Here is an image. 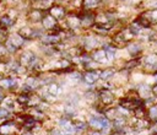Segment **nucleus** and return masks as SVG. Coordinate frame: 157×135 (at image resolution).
<instances>
[{"instance_id": "5", "label": "nucleus", "mask_w": 157, "mask_h": 135, "mask_svg": "<svg viewBox=\"0 0 157 135\" xmlns=\"http://www.w3.org/2000/svg\"><path fill=\"white\" fill-rule=\"evenodd\" d=\"M64 9L62 6H54L52 10H50V14L53 17H56V18H62L64 16Z\"/></svg>"}, {"instance_id": "26", "label": "nucleus", "mask_w": 157, "mask_h": 135, "mask_svg": "<svg viewBox=\"0 0 157 135\" xmlns=\"http://www.w3.org/2000/svg\"><path fill=\"white\" fill-rule=\"evenodd\" d=\"M114 135H122V134H118V133H117V134H114Z\"/></svg>"}, {"instance_id": "25", "label": "nucleus", "mask_w": 157, "mask_h": 135, "mask_svg": "<svg viewBox=\"0 0 157 135\" xmlns=\"http://www.w3.org/2000/svg\"><path fill=\"white\" fill-rule=\"evenodd\" d=\"M155 79H156V81H157V75H155Z\"/></svg>"}, {"instance_id": "24", "label": "nucleus", "mask_w": 157, "mask_h": 135, "mask_svg": "<svg viewBox=\"0 0 157 135\" xmlns=\"http://www.w3.org/2000/svg\"><path fill=\"white\" fill-rule=\"evenodd\" d=\"M153 8H155V9H157V3H156V4L153 5Z\"/></svg>"}, {"instance_id": "8", "label": "nucleus", "mask_w": 157, "mask_h": 135, "mask_svg": "<svg viewBox=\"0 0 157 135\" xmlns=\"http://www.w3.org/2000/svg\"><path fill=\"white\" fill-rule=\"evenodd\" d=\"M59 41V36H47L43 38V42L44 43H56Z\"/></svg>"}, {"instance_id": "16", "label": "nucleus", "mask_w": 157, "mask_h": 135, "mask_svg": "<svg viewBox=\"0 0 157 135\" xmlns=\"http://www.w3.org/2000/svg\"><path fill=\"white\" fill-rule=\"evenodd\" d=\"M98 4V0H85V6L86 8H93Z\"/></svg>"}, {"instance_id": "13", "label": "nucleus", "mask_w": 157, "mask_h": 135, "mask_svg": "<svg viewBox=\"0 0 157 135\" xmlns=\"http://www.w3.org/2000/svg\"><path fill=\"white\" fill-rule=\"evenodd\" d=\"M113 75H114V71H113V70H104L103 72H101V78L104 79V80H107V79L112 78Z\"/></svg>"}, {"instance_id": "14", "label": "nucleus", "mask_w": 157, "mask_h": 135, "mask_svg": "<svg viewBox=\"0 0 157 135\" xmlns=\"http://www.w3.org/2000/svg\"><path fill=\"white\" fill-rule=\"evenodd\" d=\"M150 118L152 119V121H157V106H153V107H151V109H150Z\"/></svg>"}, {"instance_id": "1", "label": "nucleus", "mask_w": 157, "mask_h": 135, "mask_svg": "<svg viewBox=\"0 0 157 135\" xmlns=\"http://www.w3.org/2000/svg\"><path fill=\"white\" fill-rule=\"evenodd\" d=\"M90 124L97 129H107L109 127V121L101 115H97V117H92L90 119Z\"/></svg>"}, {"instance_id": "4", "label": "nucleus", "mask_w": 157, "mask_h": 135, "mask_svg": "<svg viewBox=\"0 0 157 135\" xmlns=\"http://www.w3.org/2000/svg\"><path fill=\"white\" fill-rule=\"evenodd\" d=\"M100 97H101V100H102L103 103H112V102H113V98H114V96H113L109 91H101Z\"/></svg>"}, {"instance_id": "22", "label": "nucleus", "mask_w": 157, "mask_h": 135, "mask_svg": "<svg viewBox=\"0 0 157 135\" xmlns=\"http://www.w3.org/2000/svg\"><path fill=\"white\" fill-rule=\"evenodd\" d=\"M91 135H101V134H98V133H92Z\"/></svg>"}, {"instance_id": "6", "label": "nucleus", "mask_w": 157, "mask_h": 135, "mask_svg": "<svg viewBox=\"0 0 157 135\" xmlns=\"http://www.w3.org/2000/svg\"><path fill=\"white\" fill-rule=\"evenodd\" d=\"M43 24H44V27H47V28H53V27L55 26L54 17H53V16H47L44 20H43Z\"/></svg>"}, {"instance_id": "12", "label": "nucleus", "mask_w": 157, "mask_h": 135, "mask_svg": "<svg viewBox=\"0 0 157 135\" xmlns=\"http://www.w3.org/2000/svg\"><path fill=\"white\" fill-rule=\"evenodd\" d=\"M14 85H15L14 80H10V79H8V80H3V81H0V86H3V87H6V88H9V87H12Z\"/></svg>"}, {"instance_id": "23", "label": "nucleus", "mask_w": 157, "mask_h": 135, "mask_svg": "<svg viewBox=\"0 0 157 135\" xmlns=\"http://www.w3.org/2000/svg\"><path fill=\"white\" fill-rule=\"evenodd\" d=\"M3 98H4V96H3L2 93H0V100H3Z\"/></svg>"}, {"instance_id": "17", "label": "nucleus", "mask_w": 157, "mask_h": 135, "mask_svg": "<svg viewBox=\"0 0 157 135\" xmlns=\"http://www.w3.org/2000/svg\"><path fill=\"white\" fill-rule=\"evenodd\" d=\"M0 22H2L4 26H11L12 25V20L10 17H3L2 20H0Z\"/></svg>"}, {"instance_id": "21", "label": "nucleus", "mask_w": 157, "mask_h": 135, "mask_svg": "<svg viewBox=\"0 0 157 135\" xmlns=\"http://www.w3.org/2000/svg\"><path fill=\"white\" fill-rule=\"evenodd\" d=\"M152 92H153V93H156V95H157V84H156V85H155V86H153V87H152Z\"/></svg>"}, {"instance_id": "15", "label": "nucleus", "mask_w": 157, "mask_h": 135, "mask_svg": "<svg viewBox=\"0 0 157 135\" xmlns=\"http://www.w3.org/2000/svg\"><path fill=\"white\" fill-rule=\"evenodd\" d=\"M150 91H152V88L150 87V86H147V85H143L141 87H140V93L143 95H147L149 96V93H150Z\"/></svg>"}, {"instance_id": "19", "label": "nucleus", "mask_w": 157, "mask_h": 135, "mask_svg": "<svg viewBox=\"0 0 157 135\" xmlns=\"http://www.w3.org/2000/svg\"><path fill=\"white\" fill-rule=\"evenodd\" d=\"M86 128V124L85 123H80V124H77L76 127H75V130H82V129H85Z\"/></svg>"}, {"instance_id": "10", "label": "nucleus", "mask_w": 157, "mask_h": 135, "mask_svg": "<svg viewBox=\"0 0 157 135\" xmlns=\"http://www.w3.org/2000/svg\"><path fill=\"white\" fill-rule=\"evenodd\" d=\"M93 58H95L96 60H98V62H103L104 58H107V55H106V52L100 50V52H96V54L93 55Z\"/></svg>"}, {"instance_id": "7", "label": "nucleus", "mask_w": 157, "mask_h": 135, "mask_svg": "<svg viewBox=\"0 0 157 135\" xmlns=\"http://www.w3.org/2000/svg\"><path fill=\"white\" fill-rule=\"evenodd\" d=\"M128 50L131 53V54H137L140 50H141V46L137 44V43H130L128 46Z\"/></svg>"}, {"instance_id": "2", "label": "nucleus", "mask_w": 157, "mask_h": 135, "mask_svg": "<svg viewBox=\"0 0 157 135\" xmlns=\"http://www.w3.org/2000/svg\"><path fill=\"white\" fill-rule=\"evenodd\" d=\"M22 37L20 36V34H17V36H12V37H10V40H9V44H8V47H9V50H11V52H15L20 46H21L22 43Z\"/></svg>"}, {"instance_id": "11", "label": "nucleus", "mask_w": 157, "mask_h": 135, "mask_svg": "<svg viewBox=\"0 0 157 135\" xmlns=\"http://www.w3.org/2000/svg\"><path fill=\"white\" fill-rule=\"evenodd\" d=\"M145 63L149 64V65H156L157 64V55H150L145 59Z\"/></svg>"}, {"instance_id": "27", "label": "nucleus", "mask_w": 157, "mask_h": 135, "mask_svg": "<svg viewBox=\"0 0 157 135\" xmlns=\"http://www.w3.org/2000/svg\"><path fill=\"white\" fill-rule=\"evenodd\" d=\"M60 135H62V134H60ZM66 135H69V134H66Z\"/></svg>"}, {"instance_id": "20", "label": "nucleus", "mask_w": 157, "mask_h": 135, "mask_svg": "<svg viewBox=\"0 0 157 135\" xmlns=\"http://www.w3.org/2000/svg\"><path fill=\"white\" fill-rule=\"evenodd\" d=\"M9 112L6 109H0V117H8Z\"/></svg>"}, {"instance_id": "18", "label": "nucleus", "mask_w": 157, "mask_h": 135, "mask_svg": "<svg viewBox=\"0 0 157 135\" xmlns=\"http://www.w3.org/2000/svg\"><path fill=\"white\" fill-rule=\"evenodd\" d=\"M149 40L152 42H157V32H150L149 33Z\"/></svg>"}, {"instance_id": "3", "label": "nucleus", "mask_w": 157, "mask_h": 135, "mask_svg": "<svg viewBox=\"0 0 157 135\" xmlns=\"http://www.w3.org/2000/svg\"><path fill=\"white\" fill-rule=\"evenodd\" d=\"M98 78H101V74H98L97 71H88L85 75V81L87 84H93L96 80H98Z\"/></svg>"}, {"instance_id": "9", "label": "nucleus", "mask_w": 157, "mask_h": 135, "mask_svg": "<svg viewBox=\"0 0 157 135\" xmlns=\"http://www.w3.org/2000/svg\"><path fill=\"white\" fill-rule=\"evenodd\" d=\"M106 55H107V59L112 60L113 58L115 56V49L112 47H106Z\"/></svg>"}]
</instances>
